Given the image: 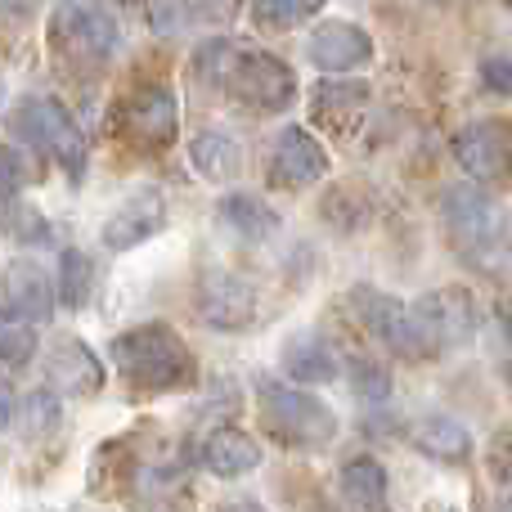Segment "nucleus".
Returning <instances> with one entry per match:
<instances>
[{"label": "nucleus", "instance_id": "nucleus-1", "mask_svg": "<svg viewBox=\"0 0 512 512\" xmlns=\"http://www.w3.org/2000/svg\"><path fill=\"white\" fill-rule=\"evenodd\" d=\"M117 373L126 387L140 396H162V391H189L198 382V360L189 342L171 324H135L113 337L108 346Z\"/></svg>", "mask_w": 512, "mask_h": 512}, {"label": "nucleus", "instance_id": "nucleus-2", "mask_svg": "<svg viewBox=\"0 0 512 512\" xmlns=\"http://www.w3.org/2000/svg\"><path fill=\"white\" fill-rule=\"evenodd\" d=\"M256 409L261 423L274 441L292 445V450H324L337 436V414L315 396V391H297L288 382L265 378L256 387Z\"/></svg>", "mask_w": 512, "mask_h": 512}, {"label": "nucleus", "instance_id": "nucleus-3", "mask_svg": "<svg viewBox=\"0 0 512 512\" xmlns=\"http://www.w3.org/2000/svg\"><path fill=\"white\" fill-rule=\"evenodd\" d=\"M414 346L418 360H436V355L454 351V346H468L481 328V306L463 283L450 288H432L414 301Z\"/></svg>", "mask_w": 512, "mask_h": 512}, {"label": "nucleus", "instance_id": "nucleus-4", "mask_svg": "<svg viewBox=\"0 0 512 512\" xmlns=\"http://www.w3.org/2000/svg\"><path fill=\"white\" fill-rule=\"evenodd\" d=\"M441 221L450 230V243L463 256H490L508 239V212L495 194L481 185H450L441 194Z\"/></svg>", "mask_w": 512, "mask_h": 512}, {"label": "nucleus", "instance_id": "nucleus-5", "mask_svg": "<svg viewBox=\"0 0 512 512\" xmlns=\"http://www.w3.org/2000/svg\"><path fill=\"white\" fill-rule=\"evenodd\" d=\"M50 41L63 59L99 68L117 50V18L104 5H59L50 18Z\"/></svg>", "mask_w": 512, "mask_h": 512}, {"label": "nucleus", "instance_id": "nucleus-6", "mask_svg": "<svg viewBox=\"0 0 512 512\" xmlns=\"http://www.w3.org/2000/svg\"><path fill=\"white\" fill-rule=\"evenodd\" d=\"M454 162L472 176V185L512 189V122L508 117H477L454 131Z\"/></svg>", "mask_w": 512, "mask_h": 512}, {"label": "nucleus", "instance_id": "nucleus-7", "mask_svg": "<svg viewBox=\"0 0 512 512\" xmlns=\"http://www.w3.org/2000/svg\"><path fill=\"white\" fill-rule=\"evenodd\" d=\"M14 131L27 135V140H41L45 149L59 158V167L68 171L72 180L86 176V158H90V140L81 135V126L72 122V113L59 104V99H27L14 117Z\"/></svg>", "mask_w": 512, "mask_h": 512}, {"label": "nucleus", "instance_id": "nucleus-8", "mask_svg": "<svg viewBox=\"0 0 512 512\" xmlns=\"http://www.w3.org/2000/svg\"><path fill=\"white\" fill-rule=\"evenodd\" d=\"M230 90L234 99H243L256 113H283V108L297 104V77L292 68L270 50H243L239 54V68L230 77Z\"/></svg>", "mask_w": 512, "mask_h": 512}, {"label": "nucleus", "instance_id": "nucleus-9", "mask_svg": "<svg viewBox=\"0 0 512 512\" xmlns=\"http://www.w3.org/2000/svg\"><path fill=\"white\" fill-rule=\"evenodd\" d=\"M194 301L203 324L216 328V333H243V328L256 324V288L248 279H239L234 270H221V265H207L198 274Z\"/></svg>", "mask_w": 512, "mask_h": 512}, {"label": "nucleus", "instance_id": "nucleus-10", "mask_svg": "<svg viewBox=\"0 0 512 512\" xmlns=\"http://www.w3.org/2000/svg\"><path fill=\"white\" fill-rule=\"evenodd\" d=\"M122 131H126V140H131L135 149H144V153L167 149V144L176 140V131H180L176 95H171L167 86H158V81L131 90V99L122 104Z\"/></svg>", "mask_w": 512, "mask_h": 512}, {"label": "nucleus", "instance_id": "nucleus-11", "mask_svg": "<svg viewBox=\"0 0 512 512\" xmlns=\"http://www.w3.org/2000/svg\"><path fill=\"white\" fill-rule=\"evenodd\" d=\"M351 306H355V319L378 337L387 351L396 355H414L418 360V346H414V310L405 306L400 297H387L378 288H355L351 292Z\"/></svg>", "mask_w": 512, "mask_h": 512}, {"label": "nucleus", "instance_id": "nucleus-12", "mask_svg": "<svg viewBox=\"0 0 512 512\" xmlns=\"http://www.w3.org/2000/svg\"><path fill=\"white\" fill-rule=\"evenodd\" d=\"M0 301L18 324H45L54 315V283L36 261H9L0 270Z\"/></svg>", "mask_w": 512, "mask_h": 512}, {"label": "nucleus", "instance_id": "nucleus-13", "mask_svg": "<svg viewBox=\"0 0 512 512\" xmlns=\"http://www.w3.org/2000/svg\"><path fill=\"white\" fill-rule=\"evenodd\" d=\"M45 378L59 396H95L104 387V360L81 337H54L45 355Z\"/></svg>", "mask_w": 512, "mask_h": 512}, {"label": "nucleus", "instance_id": "nucleus-14", "mask_svg": "<svg viewBox=\"0 0 512 512\" xmlns=\"http://www.w3.org/2000/svg\"><path fill=\"white\" fill-rule=\"evenodd\" d=\"M167 225V198L158 189H135L104 225V248L108 252H126V248H140L149 243L153 234Z\"/></svg>", "mask_w": 512, "mask_h": 512}, {"label": "nucleus", "instance_id": "nucleus-15", "mask_svg": "<svg viewBox=\"0 0 512 512\" xmlns=\"http://www.w3.org/2000/svg\"><path fill=\"white\" fill-rule=\"evenodd\" d=\"M270 171H279V180L292 185V189L315 185V180L328 176V153L306 126H283V131L274 135Z\"/></svg>", "mask_w": 512, "mask_h": 512}, {"label": "nucleus", "instance_id": "nucleus-16", "mask_svg": "<svg viewBox=\"0 0 512 512\" xmlns=\"http://www.w3.org/2000/svg\"><path fill=\"white\" fill-rule=\"evenodd\" d=\"M306 54L324 72H351L373 59V41L360 23H324V27H315Z\"/></svg>", "mask_w": 512, "mask_h": 512}, {"label": "nucleus", "instance_id": "nucleus-17", "mask_svg": "<svg viewBox=\"0 0 512 512\" xmlns=\"http://www.w3.org/2000/svg\"><path fill=\"white\" fill-rule=\"evenodd\" d=\"M198 459H203V468L212 472V477L239 481L261 468V445H256V436H248L243 427H221V432H212L203 441Z\"/></svg>", "mask_w": 512, "mask_h": 512}, {"label": "nucleus", "instance_id": "nucleus-18", "mask_svg": "<svg viewBox=\"0 0 512 512\" xmlns=\"http://www.w3.org/2000/svg\"><path fill=\"white\" fill-rule=\"evenodd\" d=\"M283 373L292 382H301V387H324V382H333L342 373V360L319 333H292L283 342Z\"/></svg>", "mask_w": 512, "mask_h": 512}, {"label": "nucleus", "instance_id": "nucleus-19", "mask_svg": "<svg viewBox=\"0 0 512 512\" xmlns=\"http://www.w3.org/2000/svg\"><path fill=\"white\" fill-rule=\"evenodd\" d=\"M189 162H194V171L203 180L225 185V180H234L243 171V144L230 131H221V126H203L189 140Z\"/></svg>", "mask_w": 512, "mask_h": 512}, {"label": "nucleus", "instance_id": "nucleus-20", "mask_svg": "<svg viewBox=\"0 0 512 512\" xmlns=\"http://www.w3.org/2000/svg\"><path fill=\"white\" fill-rule=\"evenodd\" d=\"M414 445L436 463H463L472 454V432L454 414H427L414 423Z\"/></svg>", "mask_w": 512, "mask_h": 512}, {"label": "nucleus", "instance_id": "nucleus-21", "mask_svg": "<svg viewBox=\"0 0 512 512\" xmlns=\"http://www.w3.org/2000/svg\"><path fill=\"white\" fill-rule=\"evenodd\" d=\"M216 221H221L234 239H248V243H261L279 230V212L256 194H225L221 207H216Z\"/></svg>", "mask_w": 512, "mask_h": 512}, {"label": "nucleus", "instance_id": "nucleus-22", "mask_svg": "<svg viewBox=\"0 0 512 512\" xmlns=\"http://www.w3.org/2000/svg\"><path fill=\"white\" fill-rule=\"evenodd\" d=\"M342 495L360 512H387V468L369 454L342 463Z\"/></svg>", "mask_w": 512, "mask_h": 512}, {"label": "nucleus", "instance_id": "nucleus-23", "mask_svg": "<svg viewBox=\"0 0 512 512\" xmlns=\"http://www.w3.org/2000/svg\"><path fill=\"white\" fill-rule=\"evenodd\" d=\"M95 292V261L81 248H63L59 256V301L68 310H81Z\"/></svg>", "mask_w": 512, "mask_h": 512}, {"label": "nucleus", "instance_id": "nucleus-24", "mask_svg": "<svg viewBox=\"0 0 512 512\" xmlns=\"http://www.w3.org/2000/svg\"><path fill=\"white\" fill-rule=\"evenodd\" d=\"M18 418H23V432L32 436V441H45V436H54L63 427V400H59V391H50V387L27 391Z\"/></svg>", "mask_w": 512, "mask_h": 512}, {"label": "nucleus", "instance_id": "nucleus-25", "mask_svg": "<svg viewBox=\"0 0 512 512\" xmlns=\"http://www.w3.org/2000/svg\"><path fill=\"white\" fill-rule=\"evenodd\" d=\"M319 0H261V5H252V23L261 27V32H292V27L310 23V18H319Z\"/></svg>", "mask_w": 512, "mask_h": 512}, {"label": "nucleus", "instance_id": "nucleus-26", "mask_svg": "<svg viewBox=\"0 0 512 512\" xmlns=\"http://www.w3.org/2000/svg\"><path fill=\"white\" fill-rule=\"evenodd\" d=\"M239 45L225 41V36H216V41H203L194 54V77L203 81V86H230L234 68H239Z\"/></svg>", "mask_w": 512, "mask_h": 512}, {"label": "nucleus", "instance_id": "nucleus-27", "mask_svg": "<svg viewBox=\"0 0 512 512\" xmlns=\"http://www.w3.org/2000/svg\"><path fill=\"white\" fill-rule=\"evenodd\" d=\"M225 14H234V9H225V5H144V18H149V27L158 36H176V32H185L189 23H207V18H225Z\"/></svg>", "mask_w": 512, "mask_h": 512}, {"label": "nucleus", "instance_id": "nucleus-28", "mask_svg": "<svg viewBox=\"0 0 512 512\" xmlns=\"http://www.w3.org/2000/svg\"><path fill=\"white\" fill-rule=\"evenodd\" d=\"M373 99L369 81H355V77H337V81H319L310 90V104L324 108V113H337V108H364Z\"/></svg>", "mask_w": 512, "mask_h": 512}, {"label": "nucleus", "instance_id": "nucleus-29", "mask_svg": "<svg viewBox=\"0 0 512 512\" xmlns=\"http://www.w3.org/2000/svg\"><path fill=\"white\" fill-rule=\"evenodd\" d=\"M346 373H351V387L360 391L364 400H387V396H391V373H387V364H382V360H369V355H351Z\"/></svg>", "mask_w": 512, "mask_h": 512}, {"label": "nucleus", "instance_id": "nucleus-30", "mask_svg": "<svg viewBox=\"0 0 512 512\" xmlns=\"http://www.w3.org/2000/svg\"><path fill=\"white\" fill-rule=\"evenodd\" d=\"M36 351H41V337H36L32 324L0 328V364H9V369H23V364L36 360Z\"/></svg>", "mask_w": 512, "mask_h": 512}, {"label": "nucleus", "instance_id": "nucleus-31", "mask_svg": "<svg viewBox=\"0 0 512 512\" xmlns=\"http://www.w3.org/2000/svg\"><path fill=\"white\" fill-rule=\"evenodd\" d=\"M0 225H5V234H9L14 243H23V248L50 243V225H45V216L36 212V207H9Z\"/></svg>", "mask_w": 512, "mask_h": 512}, {"label": "nucleus", "instance_id": "nucleus-32", "mask_svg": "<svg viewBox=\"0 0 512 512\" xmlns=\"http://www.w3.org/2000/svg\"><path fill=\"white\" fill-rule=\"evenodd\" d=\"M23 180H27V167H23V158H18V149L0 144V203H9V198L23 189Z\"/></svg>", "mask_w": 512, "mask_h": 512}, {"label": "nucleus", "instance_id": "nucleus-33", "mask_svg": "<svg viewBox=\"0 0 512 512\" xmlns=\"http://www.w3.org/2000/svg\"><path fill=\"white\" fill-rule=\"evenodd\" d=\"M481 81H486V90H495V95L512 99V59H504V54H490V59H481Z\"/></svg>", "mask_w": 512, "mask_h": 512}, {"label": "nucleus", "instance_id": "nucleus-34", "mask_svg": "<svg viewBox=\"0 0 512 512\" xmlns=\"http://www.w3.org/2000/svg\"><path fill=\"white\" fill-rule=\"evenodd\" d=\"M490 472H495V481L512 486V427L490 441Z\"/></svg>", "mask_w": 512, "mask_h": 512}, {"label": "nucleus", "instance_id": "nucleus-35", "mask_svg": "<svg viewBox=\"0 0 512 512\" xmlns=\"http://www.w3.org/2000/svg\"><path fill=\"white\" fill-rule=\"evenodd\" d=\"M9 423H14V387L0 373V427H9Z\"/></svg>", "mask_w": 512, "mask_h": 512}, {"label": "nucleus", "instance_id": "nucleus-36", "mask_svg": "<svg viewBox=\"0 0 512 512\" xmlns=\"http://www.w3.org/2000/svg\"><path fill=\"white\" fill-rule=\"evenodd\" d=\"M135 512H180V504L176 499H140Z\"/></svg>", "mask_w": 512, "mask_h": 512}, {"label": "nucleus", "instance_id": "nucleus-37", "mask_svg": "<svg viewBox=\"0 0 512 512\" xmlns=\"http://www.w3.org/2000/svg\"><path fill=\"white\" fill-rule=\"evenodd\" d=\"M216 512H265V508L256 504V499H225V504L216 508Z\"/></svg>", "mask_w": 512, "mask_h": 512}, {"label": "nucleus", "instance_id": "nucleus-38", "mask_svg": "<svg viewBox=\"0 0 512 512\" xmlns=\"http://www.w3.org/2000/svg\"><path fill=\"white\" fill-rule=\"evenodd\" d=\"M499 324H504V337H508V346H512V297L504 301V310H499Z\"/></svg>", "mask_w": 512, "mask_h": 512}, {"label": "nucleus", "instance_id": "nucleus-39", "mask_svg": "<svg viewBox=\"0 0 512 512\" xmlns=\"http://www.w3.org/2000/svg\"><path fill=\"white\" fill-rule=\"evenodd\" d=\"M0 104H5V81H0Z\"/></svg>", "mask_w": 512, "mask_h": 512}, {"label": "nucleus", "instance_id": "nucleus-40", "mask_svg": "<svg viewBox=\"0 0 512 512\" xmlns=\"http://www.w3.org/2000/svg\"><path fill=\"white\" fill-rule=\"evenodd\" d=\"M508 382H512V364H508Z\"/></svg>", "mask_w": 512, "mask_h": 512}, {"label": "nucleus", "instance_id": "nucleus-41", "mask_svg": "<svg viewBox=\"0 0 512 512\" xmlns=\"http://www.w3.org/2000/svg\"><path fill=\"white\" fill-rule=\"evenodd\" d=\"M504 512H512V504H508V508H504Z\"/></svg>", "mask_w": 512, "mask_h": 512}]
</instances>
